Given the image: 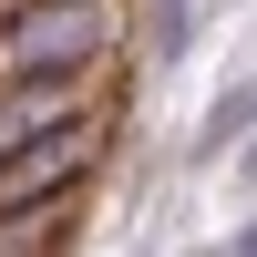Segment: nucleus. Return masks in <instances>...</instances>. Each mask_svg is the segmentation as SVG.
<instances>
[{
    "instance_id": "3",
    "label": "nucleus",
    "mask_w": 257,
    "mask_h": 257,
    "mask_svg": "<svg viewBox=\"0 0 257 257\" xmlns=\"http://www.w3.org/2000/svg\"><path fill=\"white\" fill-rule=\"evenodd\" d=\"M226 257H247V237H237V247H226Z\"/></svg>"
},
{
    "instance_id": "1",
    "label": "nucleus",
    "mask_w": 257,
    "mask_h": 257,
    "mask_svg": "<svg viewBox=\"0 0 257 257\" xmlns=\"http://www.w3.org/2000/svg\"><path fill=\"white\" fill-rule=\"evenodd\" d=\"M103 52V0H31L11 21V93H62Z\"/></svg>"
},
{
    "instance_id": "2",
    "label": "nucleus",
    "mask_w": 257,
    "mask_h": 257,
    "mask_svg": "<svg viewBox=\"0 0 257 257\" xmlns=\"http://www.w3.org/2000/svg\"><path fill=\"white\" fill-rule=\"evenodd\" d=\"M82 155H93V123H52V134L11 144V155H0V216H11V206H41L62 175H82Z\"/></svg>"
}]
</instances>
